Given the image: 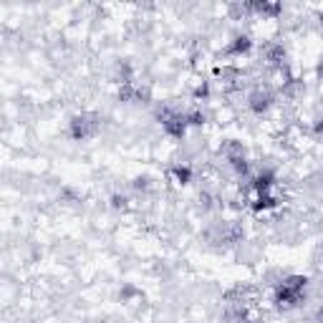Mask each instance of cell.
I'll return each instance as SVG.
<instances>
[{
    "label": "cell",
    "mask_w": 323,
    "mask_h": 323,
    "mask_svg": "<svg viewBox=\"0 0 323 323\" xmlns=\"http://www.w3.org/2000/svg\"><path fill=\"white\" fill-rule=\"evenodd\" d=\"M94 132H96V121H89V116H76V119L71 121V137H73L76 142L91 137Z\"/></svg>",
    "instance_id": "cell-1"
},
{
    "label": "cell",
    "mask_w": 323,
    "mask_h": 323,
    "mask_svg": "<svg viewBox=\"0 0 323 323\" xmlns=\"http://www.w3.org/2000/svg\"><path fill=\"white\" fill-rule=\"evenodd\" d=\"M270 104H273V96L265 94V91H255V94L250 96V109H253L255 114H265V111L270 109Z\"/></svg>",
    "instance_id": "cell-2"
},
{
    "label": "cell",
    "mask_w": 323,
    "mask_h": 323,
    "mask_svg": "<svg viewBox=\"0 0 323 323\" xmlns=\"http://www.w3.org/2000/svg\"><path fill=\"white\" fill-rule=\"evenodd\" d=\"M253 48V40H250V35H237L232 43H230V48H227V53L230 56H242V53H248Z\"/></svg>",
    "instance_id": "cell-3"
},
{
    "label": "cell",
    "mask_w": 323,
    "mask_h": 323,
    "mask_svg": "<svg viewBox=\"0 0 323 323\" xmlns=\"http://www.w3.org/2000/svg\"><path fill=\"white\" fill-rule=\"evenodd\" d=\"M270 187H273V174H270V172H260V174L253 179V189H255L258 194H268Z\"/></svg>",
    "instance_id": "cell-4"
},
{
    "label": "cell",
    "mask_w": 323,
    "mask_h": 323,
    "mask_svg": "<svg viewBox=\"0 0 323 323\" xmlns=\"http://www.w3.org/2000/svg\"><path fill=\"white\" fill-rule=\"evenodd\" d=\"M273 207H278V199H275L270 192H268V194H258L255 205H253L255 212H265V210H273Z\"/></svg>",
    "instance_id": "cell-5"
},
{
    "label": "cell",
    "mask_w": 323,
    "mask_h": 323,
    "mask_svg": "<svg viewBox=\"0 0 323 323\" xmlns=\"http://www.w3.org/2000/svg\"><path fill=\"white\" fill-rule=\"evenodd\" d=\"M172 174L177 177L179 184H189V179H192V169H189L187 164H177V167L172 169Z\"/></svg>",
    "instance_id": "cell-6"
},
{
    "label": "cell",
    "mask_w": 323,
    "mask_h": 323,
    "mask_svg": "<svg viewBox=\"0 0 323 323\" xmlns=\"http://www.w3.org/2000/svg\"><path fill=\"white\" fill-rule=\"evenodd\" d=\"M127 202H129V199H127L124 194H114V197H111V205H114L116 210H119V207H127Z\"/></svg>",
    "instance_id": "cell-7"
},
{
    "label": "cell",
    "mask_w": 323,
    "mask_h": 323,
    "mask_svg": "<svg viewBox=\"0 0 323 323\" xmlns=\"http://www.w3.org/2000/svg\"><path fill=\"white\" fill-rule=\"evenodd\" d=\"M194 96H197V99H207V96H210V86H207V84H202V86H197Z\"/></svg>",
    "instance_id": "cell-8"
},
{
    "label": "cell",
    "mask_w": 323,
    "mask_h": 323,
    "mask_svg": "<svg viewBox=\"0 0 323 323\" xmlns=\"http://www.w3.org/2000/svg\"><path fill=\"white\" fill-rule=\"evenodd\" d=\"M134 187H137V189H147V187H149V179H147V177H139V179H134Z\"/></svg>",
    "instance_id": "cell-9"
},
{
    "label": "cell",
    "mask_w": 323,
    "mask_h": 323,
    "mask_svg": "<svg viewBox=\"0 0 323 323\" xmlns=\"http://www.w3.org/2000/svg\"><path fill=\"white\" fill-rule=\"evenodd\" d=\"M316 71H318V76H323V61L318 63V68H316Z\"/></svg>",
    "instance_id": "cell-10"
},
{
    "label": "cell",
    "mask_w": 323,
    "mask_h": 323,
    "mask_svg": "<svg viewBox=\"0 0 323 323\" xmlns=\"http://www.w3.org/2000/svg\"><path fill=\"white\" fill-rule=\"evenodd\" d=\"M318 316H321V318H323V308H321V311H318Z\"/></svg>",
    "instance_id": "cell-11"
}]
</instances>
